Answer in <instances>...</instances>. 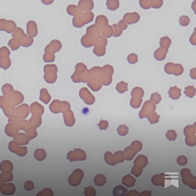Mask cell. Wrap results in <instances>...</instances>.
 <instances>
[{
    "label": "cell",
    "mask_w": 196,
    "mask_h": 196,
    "mask_svg": "<svg viewBox=\"0 0 196 196\" xmlns=\"http://www.w3.org/2000/svg\"><path fill=\"white\" fill-rule=\"evenodd\" d=\"M84 24H87L91 22L93 20L94 15L91 12H85L81 15Z\"/></svg>",
    "instance_id": "obj_22"
},
{
    "label": "cell",
    "mask_w": 196,
    "mask_h": 196,
    "mask_svg": "<svg viewBox=\"0 0 196 196\" xmlns=\"http://www.w3.org/2000/svg\"><path fill=\"white\" fill-rule=\"evenodd\" d=\"M148 163V158L144 155H139L134 160V165L139 166L142 168L145 167Z\"/></svg>",
    "instance_id": "obj_11"
},
{
    "label": "cell",
    "mask_w": 196,
    "mask_h": 196,
    "mask_svg": "<svg viewBox=\"0 0 196 196\" xmlns=\"http://www.w3.org/2000/svg\"><path fill=\"white\" fill-rule=\"evenodd\" d=\"M78 6L82 11L89 12L94 8V2L91 0H81L78 3Z\"/></svg>",
    "instance_id": "obj_8"
},
{
    "label": "cell",
    "mask_w": 196,
    "mask_h": 196,
    "mask_svg": "<svg viewBox=\"0 0 196 196\" xmlns=\"http://www.w3.org/2000/svg\"><path fill=\"white\" fill-rule=\"evenodd\" d=\"M20 144L17 141H13L9 144V149L12 152L17 154L20 148Z\"/></svg>",
    "instance_id": "obj_27"
},
{
    "label": "cell",
    "mask_w": 196,
    "mask_h": 196,
    "mask_svg": "<svg viewBox=\"0 0 196 196\" xmlns=\"http://www.w3.org/2000/svg\"><path fill=\"white\" fill-rule=\"evenodd\" d=\"M62 44L57 40H53L45 48V52L47 54H54L60 50L62 48Z\"/></svg>",
    "instance_id": "obj_3"
},
{
    "label": "cell",
    "mask_w": 196,
    "mask_h": 196,
    "mask_svg": "<svg viewBox=\"0 0 196 196\" xmlns=\"http://www.w3.org/2000/svg\"><path fill=\"white\" fill-rule=\"evenodd\" d=\"M24 34V31L20 27H17L12 34L13 37L20 40Z\"/></svg>",
    "instance_id": "obj_33"
},
{
    "label": "cell",
    "mask_w": 196,
    "mask_h": 196,
    "mask_svg": "<svg viewBox=\"0 0 196 196\" xmlns=\"http://www.w3.org/2000/svg\"><path fill=\"white\" fill-rule=\"evenodd\" d=\"M107 42V39L105 37L100 35L94 40L93 46L94 47H105Z\"/></svg>",
    "instance_id": "obj_18"
},
{
    "label": "cell",
    "mask_w": 196,
    "mask_h": 196,
    "mask_svg": "<svg viewBox=\"0 0 196 196\" xmlns=\"http://www.w3.org/2000/svg\"><path fill=\"white\" fill-rule=\"evenodd\" d=\"M4 182L2 178L0 176V189L2 187L3 185Z\"/></svg>",
    "instance_id": "obj_58"
},
{
    "label": "cell",
    "mask_w": 196,
    "mask_h": 196,
    "mask_svg": "<svg viewBox=\"0 0 196 196\" xmlns=\"http://www.w3.org/2000/svg\"><path fill=\"white\" fill-rule=\"evenodd\" d=\"M19 41L22 46L27 47L30 46L33 44V39L31 36H28L26 34H24Z\"/></svg>",
    "instance_id": "obj_19"
},
{
    "label": "cell",
    "mask_w": 196,
    "mask_h": 196,
    "mask_svg": "<svg viewBox=\"0 0 196 196\" xmlns=\"http://www.w3.org/2000/svg\"><path fill=\"white\" fill-rule=\"evenodd\" d=\"M27 33L32 37H34L38 34L37 26L35 21L31 20L26 25Z\"/></svg>",
    "instance_id": "obj_7"
},
{
    "label": "cell",
    "mask_w": 196,
    "mask_h": 196,
    "mask_svg": "<svg viewBox=\"0 0 196 196\" xmlns=\"http://www.w3.org/2000/svg\"><path fill=\"white\" fill-rule=\"evenodd\" d=\"M81 43L83 46L86 48L92 47L93 46V38L89 35L85 34L81 39Z\"/></svg>",
    "instance_id": "obj_17"
},
{
    "label": "cell",
    "mask_w": 196,
    "mask_h": 196,
    "mask_svg": "<svg viewBox=\"0 0 196 196\" xmlns=\"http://www.w3.org/2000/svg\"><path fill=\"white\" fill-rule=\"evenodd\" d=\"M166 136L169 141H174L176 139L177 135L175 131L171 130L168 131L166 134Z\"/></svg>",
    "instance_id": "obj_40"
},
{
    "label": "cell",
    "mask_w": 196,
    "mask_h": 196,
    "mask_svg": "<svg viewBox=\"0 0 196 196\" xmlns=\"http://www.w3.org/2000/svg\"><path fill=\"white\" fill-rule=\"evenodd\" d=\"M165 71L168 74H173L176 76L180 75L183 72L182 66L180 64H174L173 63H168L165 66Z\"/></svg>",
    "instance_id": "obj_2"
},
{
    "label": "cell",
    "mask_w": 196,
    "mask_h": 196,
    "mask_svg": "<svg viewBox=\"0 0 196 196\" xmlns=\"http://www.w3.org/2000/svg\"><path fill=\"white\" fill-rule=\"evenodd\" d=\"M171 40L167 36H164L160 40V47L168 49L171 44Z\"/></svg>",
    "instance_id": "obj_28"
},
{
    "label": "cell",
    "mask_w": 196,
    "mask_h": 196,
    "mask_svg": "<svg viewBox=\"0 0 196 196\" xmlns=\"http://www.w3.org/2000/svg\"><path fill=\"white\" fill-rule=\"evenodd\" d=\"M67 12L70 15L76 17L81 15L83 11L78 6L70 5L67 7Z\"/></svg>",
    "instance_id": "obj_10"
},
{
    "label": "cell",
    "mask_w": 196,
    "mask_h": 196,
    "mask_svg": "<svg viewBox=\"0 0 196 196\" xmlns=\"http://www.w3.org/2000/svg\"><path fill=\"white\" fill-rule=\"evenodd\" d=\"M186 143L190 146H193L196 145L195 136L191 135L186 137L185 139Z\"/></svg>",
    "instance_id": "obj_37"
},
{
    "label": "cell",
    "mask_w": 196,
    "mask_h": 196,
    "mask_svg": "<svg viewBox=\"0 0 196 196\" xmlns=\"http://www.w3.org/2000/svg\"><path fill=\"white\" fill-rule=\"evenodd\" d=\"M119 1H107L106 3L107 8L111 11H115L119 7Z\"/></svg>",
    "instance_id": "obj_29"
},
{
    "label": "cell",
    "mask_w": 196,
    "mask_h": 196,
    "mask_svg": "<svg viewBox=\"0 0 196 196\" xmlns=\"http://www.w3.org/2000/svg\"><path fill=\"white\" fill-rule=\"evenodd\" d=\"M11 60L9 58H7L6 59L5 63L4 61V59L1 58L0 59V66L2 68L6 69L8 68V67H10L11 65Z\"/></svg>",
    "instance_id": "obj_45"
},
{
    "label": "cell",
    "mask_w": 196,
    "mask_h": 196,
    "mask_svg": "<svg viewBox=\"0 0 196 196\" xmlns=\"http://www.w3.org/2000/svg\"><path fill=\"white\" fill-rule=\"evenodd\" d=\"M105 47H94L93 52L97 56H102L105 54Z\"/></svg>",
    "instance_id": "obj_38"
},
{
    "label": "cell",
    "mask_w": 196,
    "mask_h": 196,
    "mask_svg": "<svg viewBox=\"0 0 196 196\" xmlns=\"http://www.w3.org/2000/svg\"><path fill=\"white\" fill-rule=\"evenodd\" d=\"M113 26L115 30V32L113 33V36L115 37H117L120 36L122 35V32H123L122 30H121L119 29L118 26L117 24H113Z\"/></svg>",
    "instance_id": "obj_49"
},
{
    "label": "cell",
    "mask_w": 196,
    "mask_h": 196,
    "mask_svg": "<svg viewBox=\"0 0 196 196\" xmlns=\"http://www.w3.org/2000/svg\"><path fill=\"white\" fill-rule=\"evenodd\" d=\"M11 54L9 50L6 46L1 47L0 48V57L1 58H6Z\"/></svg>",
    "instance_id": "obj_35"
},
{
    "label": "cell",
    "mask_w": 196,
    "mask_h": 196,
    "mask_svg": "<svg viewBox=\"0 0 196 196\" xmlns=\"http://www.w3.org/2000/svg\"><path fill=\"white\" fill-rule=\"evenodd\" d=\"M139 4L143 9H148L152 7V1H140Z\"/></svg>",
    "instance_id": "obj_42"
},
{
    "label": "cell",
    "mask_w": 196,
    "mask_h": 196,
    "mask_svg": "<svg viewBox=\"0 0 196 196\" xmlns=\"http://www.w3.org/2000/svg\"><path fill=\"white\" fill-rule=\"evenodd\" d=\"M125 154V160H131L134 158V156L137 154L138 151L133 147L129 146L126 147L124 150Z\"/></svg>",
    "instance_id": "obj_12"
},
{
    "label": "cell",
    "mask_w": 196,
    "mask_h": 196,
    "mask_svg": "<svg viewBox=\"0 0 196 196\" xmlns=\"http://www.w3.org/2000/svg\"><path fill=\"white\" fill-rule=\"evenodd\" d=\"M73 24L75 27L81 28L84 26L81 16L74 17L73 19Z\"/></svg>",
    "instance_id": "obj_32"
},
{
    "label": "cell",
    "mask_w": 196,
    "mask_h": 196,
    "mask_svg": "<svg viewBox=\"0 0 196 196\" xmlns=\"http://www.w3.org/2000/svg\"><path fill=\"white\" fill-rule=\"evenodd\" d=\"M14 168L13 164L12 162L9 160H4L0 163V170L1 172H12Z\"/></svg>",
    "instance_id": "obj_20"
},
{
    "label": "cell",
    "mask_w": 196,
    "mask_h": 196,
    "mask_svg": "<svg viewBox=\"0 0 196 196\" xmlns=\"http://www.w3.org/2000/svg\"><path fill=\"white\" fill-rule=\"evenodd\" d=\"M7 24H8V21L4 19H0V30L5 31Z\"/></svg>",
    "instance_id": "obj_50"
},
{
    "label": "cell",
    "mask_w": 196,
    "mask_h": 196,
    "mask_svg": "<svg viewBox=\"0 0 196 196\" xmlns=\"http://www.w3.org/2000/svg\"><path fill=\"white\" fill-rule=\"evenodd\" d=\"M163 1H152V7L156 9L160 8L163 5Z\"/></svg>",
    "instance_id": "obj_52"
},
{
    "label": "cell",
    "mask_w": 196,
    "mask_h": 196,
    "mask_svg": "<svg viewBox=\"0 0 196 196\" xmlns=\"http://www.w3.org/2000/svg\"><path fill=\"white\" fill-rule=\"evenodd\" d=\"M177 163L180 166H184L186 165L188 163V160L185 156L181 155L177 157Z\"/></svg>",
    "instance_id": "obj_41"
},
{
    "label": "cell",
    "mask_w": 196,
    "mask_h": 196,
    "mask_svg": "<svg viewBox=\"0 0 196 196\" xmlns=\"http://www.w3.org/2000/svg\"><path fill=\"white\" fill-rule=\"evenodd\" d=\"M191 21L189 17L185 15L182 16L179 20L180 24L183 26H186L189 24Z\"/></svg>",
    "instance_id": "obj_44"
},
{
    "label": "cell",
    "mask_w": 196,
    "mask_h": 196,
    "mask_svg": "<svg viewBox=\"0 0 196 196\" xmlns=\"http://www.w3.org/2000/svg\"><path fill=\"white\" fill-rule=\"evenodd\" d=\"M8 45L12 50H16L20 48V44L19 40L13 38L9 41Z\"/></svg>",
    "instance_id": "obj_31"
},
{
    "label": "cell",
    "mask_w": 196,
    "mask_h": 196,
    "mask_svg": "<svg viewBox=\"0 0 196 196\" xmlns=\"http://www.w3.org/2000/svg\"><path fill=\"white\" fill-rule=\"evenodd\" d=\"M140 18L139 14L135 12L126 13L124 16L123 19L125 22L131 25L137 23L139 21Z\"/></svg>",
    "instance_id": "obj_5"
},
{
    "label": "cell",
    "mask_w": 196,
    "mask_h": 196,
    "mask_svg": "<svg viewBox=\"0 0 196 196\" xmlns=\"http://www.w3.org/2000/svg\"><path fill=\"white\" fill-rule=\"evenodd\" d=\"M169 178L168 175L165 174V173H161L154 175L152 178L151 181L154 185L164 187L165 182L168 181Z\"/></svg>",
    "instance_id": "obj_4"
},
{
    "label": "cell",
    "mask_w": 196,
    "mask_h": 196,
    "mask_svg": "<svg viewBox=\"0 0 196 196\" xmlns=\"http://www.w3.org/2000/svg\"><path fill=\"white\" fill-rule=\"evenodd\" d=\"M46 154L45 150L42 149H38L35 150L34 156L35 159L38 161H42L45 158Z\"/></svg>",
    "instance_id": "obj_25"
},
{
    "label": "cell",
    "mask_w": 196,
    "mask_h": 196,
    "mask_svg": "<svg viewBox=\"0 0 196 196\" xmlns=\"http://www.w3.org/2000/svg\"><path fill=\"white\" fill-rule=\"evenodd\" d=\"M16 27H17V26L14 21H12V20H9L8 21V24H7L5 32L9 33H12L15 30Z\"/></svg>",
    "instance_id": "obj_34"
},
{
    "label": "cell",
    "mask_w": 196,
    "mask_h": 196,
    "mask_svg": "<svg viewBox=\"0 0 196 196\" xmlns=\"http://www.w3.org/2000/svg\"><path fill=\"white\" fill-rule=\"evenodd\" d=\"M139 193L136 190H132L129 191L126 194V196H136L139 195Z\"/></svg>",
    "instance_id": "obj_55"
},
{
    "label": "cell",
    "mask_w": 196,
    "mask_h": 196,
    "mask_svg": "<svg viewBox=\"0 0 196 196\" xmlns=\"http://www.w3.org/2000/svg\"><path fill=\"white\" fill-rule=\"evenodd\" d=\"M23 187L26 191H31L34 188V184L32 181H28L24 183Z\"/></svg>",
    "instance_id": "obj_43"
},
{
    "label": "cell",
    "mask_w": 196,
    "mask_h": 196,
    "mask_svg": "<svg viewBox=\"0 0 196 196\" xmlns=\"http://www.w3.org/2000/svg\"><path fill=\"white\" fill-rule=\"evenodd\" d=\"M128 189L121 185L116 186L113 191L114 196H124L127 192Z\"/></svg>",
    "instance_id": "obj_21"
},
{
    "label": "cell",
    "mask_w": 196,
    "mask_h": 196,
    "mask_svg": "<svg viewBox=\"0 0 196 196\" xmlns=\"http://www.w3.org/2000/svg\"><path fill=\"white\" fill-rule=\"evenodd\" d=\"M1 193L5 195H13L16 191V187L14 184H4L0 189Z\"/></svg>",
    "instance_id": "obj_6"
},
{
    "label": "cell",
    "mask_w": 196,
    "mask_h": 196,
    "mask_svg": "<svg viewBox=\"0 0 196 196\" xmlns=\"http://www.w3.org/2000/svg\"><path fill=\"white\" fill-rule=\"evenodd\" d=\"M118 26L121 30H125L128 27L127 25L125 23V22L123 20L119 21L118 24H117Z\"/></svg>",
    "instance_id": "obj_53"
},
{
    "label": "cell",
    "mask_w": 196,
    "mask_h": 196,
    "mask_svg": "<svg viewBox=\"0 0 196 196\" xmlns=\"http://www.w3.org/2000/svg\"><path fill=\"white\" fill-rule=\"evenodd\" d=\"M14 139L19 141L20 145H26L29 143V141L27 136L23 133H19L14 137Z\"/></svg>",
    "instance_id": "obj_23"
},
{
    "label": "cell",
    "mask_w": 196,
    "mask_h": 196,
    "mask_svg": "<svg viewBox=\"0 0 196 196\" xmlns=\"http://www.w3.org/2000/svg\"><path fill=\"white\" fill-rule=\"evenodd\" d=\"M42 2L43 3V4H46V5H49L53 3L54 2L53 1H42Z\"/></svg>",
    "instance_id": "obj_57"
},
{
    "label": "cell",
    "mask_w": 196,
    "mask_h": 196,
    "mask_svg": "<svg viewBox=\"0 0 196 196\" xmlns=\"http://www.w3.org/2000/svg\"><path fill=\"white\" fill-rule=\"evenodd\" d=\"M152 194L151 191H143L140 194L141 195L143 196H151Z\"/></svg>",
    "instance_id": "obj_56"
},
{
    "label": "cell",
    "mask_w": 196,
    "mask_h": 196,
    "mask_svg": "<svg viewBox=\"0 0 196 196\" xmlns=\"http://www.w3.org/2000/svg\"><path fill=\"white\" fill-rule=\"evenodd\" d=\"M168 51V49L163 48L160 47L158 49L155 51L154 57L156 60L159 61H162L166 58V54Z\"/></svg>",
    "instance_id": "obj_14"
},
{
    "label": "cell",
    "mask_w": 196,
    "mask_h": 196,
    "mask_svg": "<svg viewBox=\"0 0 196 196\" xmlns=\"http://www.w3.org/2000/svg\"><path fill=\"white\" fill-rule=\"evenodd\" d=\"M105 159L106 163H108L109 165L111 166H115L117 164L118 160L117 157L115 156L112 154V153L108 151L105 153Z\"/></svg>",
    "instance_id": "obj_15"
},
{
    "label": "cell",
    "mask_w": 196,
    "mask_h": 196,
    "mask_svg": "<svg viewBox=\"0 0 196 196\" xmlns=\"http://www.w3.org/2000/svg\"><path fill=\"white\" fill-rule=\"evenodd\" d=\"M27 153V149L26 147H21L18 152L17 154L18 156L20 157H23L26 156Z\"/></svg>",
    "instance_id": "obj_51"
},
{
    "label": "cell",
    "mask_w": 196,
    "mask_h": 196,
    "mask_svg": "<svg viewBox=\"0 0 196 196\" xmlns=\"http://www.w3.org/2000/svg\"><path fill=\"white\" fill-rule=\"evenodd\" d=\"M101 32V29L96 25H92L87 28L86 34L92 38H95L99 36Z\"/></svg>",
    "instance_id": "obj_9"
},
{
    "label": "cell",
    "mask_w": 196,
    "mask_h": 196,
    "mask_svg": "<svg viewBox=\"0 0 196 196\" xmlns=\"http://www.w3.org/2000/svg\"><path fill=\"white\" fill-rule=\"evenodd\" d=\"M190 42L193 45H195L196 44V30L195 28L194 29V33H193L192 35L190 38Z\"/></svg>",
    "instance_id": "obj_54"
},
{
    "label": "cell",
    "mask_w": 196,
    "mask_h": 196,
    "mask_svg": "<svg viewBox=\"0 0 196 196\" xmlns=\"http://www.w3.org/2000/svg\"><path fill=\"white\" fill-rule=\"evenodd\" d=\"M181 175L182 181L185 185H188L191 189H196V177L191 173L189 169L184 168L181 171Z\"/></svg>",
    "instance_id": "obj_1"
},
{
    "label": "cell",
    "mask_w": 196,
    "mask_h": 196,
    "mask_svg": "<svg viewBox=\"0 0 196 196\" xmlns=\"http://www.w3.org/2000/svg\"><path fill=\"white\" fill-rule=\"evenodd\" d=\"M115 155L117 157L118 161L119 163H123L125 160V156L124 153L122 151L116 152L115 154Z\"/></svg>",
    "instance_id": "obj_46"
},
{
    "label": "cell",
    "mask_w": 196,
    "mask_h": 196,
    "mask_svg": "<svg viewBox=\"0 0 196 196\" xmlns=\"http://www.w3.org/2000/svg\"><path fill=\"white\" fill-rule=\"evenodd\" d=\"M94 182L96 185L98 186H103L107 182L106 178L105 175L98 174L96 175L94 179Z\"/></svg>",
    "instance_id": "obj_24"
},
{
    "label": "cell",
    "mask_w": 196,
    "mask_h": 196,
    "mask_svg": "<svg viewBox=\"0 0 196 196\" xmlns=\"http://www.w3.org/2000/svg\"><path fill=\"white\" fill-rule=\"evenodd\" d=\"M119 134L121 136H125L129 132V128L126 126V125H120L118 129Z\"/></svg>",
    "instance_id": "obj_39"
},
{
    "label": "cell",
    "mask_w": 196,
    "mask_h": 196,
    "mask_svg": "<svg viewBox=\"0 0 196 196\" xmlns=\"http://www.w3.org/2000/svg\"><path fill=\"white\" fill-rule=\"evenodd\" d=\"M101 33L104 37L107 38H110L113 34V28L110 25H107L103 28Z\"/></svg>",
    "instance_id": "obj_26"
},
{
    "label": "cell",
    "mask_w": 196,
    "mask_h": 196,
    "mask_svg": "<svg viewBox=\"0 0 196 196\" xmlns=\"http://www.w3.org/2000/svg\"><path fill=\"white\" fill-rule=\"evenodd\" d=\"M0 176L2 178L4 182L12 181L13 179V175L12 172L6 171L2 172Z\"/></svg>",
    "instance_id": "obj_30"
},
{
    "label": "cell",
    "mask_w": 196,
    "mask_h": 196,
    "mask_svg": "<svg viewBox=\"0 0 196 196\" xmlns=\"http://www.w3.org/2000/svg\"><path fill=\"white\" fill-rule=\"evenodd\" d=\"M143 169L142 168L140 167L139 166H134L132 167V170H131V173L133 174L134 176L138 177L141 175L142 173Z\"/></svg>",
    "instance_id": "obj_36"
},
{
    "label": "cell",
    "mask_w": 196,
    "mask_h": 196,
    "mask_svg": "<svg viewBox=\"0 0 196 196\" xmlns=\"http://www.w3.org/2000/svg\"><path fill=\"white\" fill-rule=\"evenodd\" d=\"M128 60L130 63L134 64L138 61V56L134 53H132L128 56Z\"/></svg>",
    "instance_id": "obj_48"
},
{
    "label": "cell",
    "mask_w": 196,
    "mask_h": 196,
    "mask_svg": "<svg viewBox=\"0 0 196 196\" xmlns=\"http://www.w3.org/2000/svg\"><path fill=\"white\" fill-rule=\"evenodd\" d=\"M136 180L130 174L125 175L122 179V184L128 188H131L135 185Z\"/></svg>",
    "instance_id": "obj_13"
},
{
    "label": "cell",
    "mask_w": 196,
    "mask_h": 196,
    "mask_svg": "<svg viewBox=\"0 0 196 196\" xmlns=\"http://www.w3.org/2000/svg\"><path fill=\"white\" fill-rule=\"evenodd\" d=\"M95 25L100 29H103L108 24V20L107 17L104 15H99L96 17L95 20Z\"/></svg>",
    "instance_id": "obj_16"
},
{
    "label": "cell",
    "mask_w": 196,
    "mask_h": 196,
    "mask_svg": "<svg viewBox=\"0 0 196 196\" xmlns=\"http://www.w3.org/2000/svg\"><path fill=\"white\" fill-rule=\"evenodd\" d=\"M131 146L135 148L138 152L140 151L143 147L142 143L138 141H134L131 144Z\"/></svg>",
    "instance_id": "obj_47"
}]
</instances>
